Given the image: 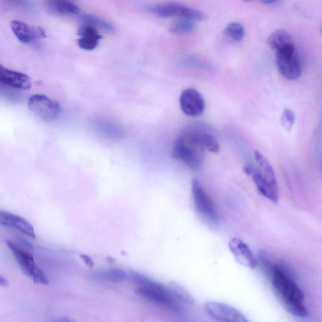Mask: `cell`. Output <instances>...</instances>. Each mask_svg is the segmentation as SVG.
<instances>
[{"instance_id": "7", "label": "cell", "mask_w": 322, "mask_h": 322, "mask_svg": "<svg viewBox=\"0 0 322 322\" xmlns=\"http://www.w3.org/2000/svg\"><path fill=\"white\" fill-rule=\"evenodd\" d=\"M192 190L194 204L198 214L210 224L217 225L219 223V215L214 203L198 180H193Z\"/></svg>"}, {"instance_id": "1", "label": "cell", "mask_w": 322, "mask_h": 322, "mask_svg": "<svg viewBox=\"0 0 322 322\" xmlns=\"http://www.w3.org/2000/svg\"><path fill=\"white\" fill-rule=\"evenodd\" d=\"M261 263L268 272L272 289L284 308L291 315L307 317L308 312L304 305V293L288 270L282 264L270 263L266 259Z\"/></svg>"}, {"instance_id": "3", "label": "cell", "mask_w": 322, "mask_h": 322, "mask_svg": "<svg viewBox=\"0 0 322 322\" xmlns=\"http://www.w3.org/2000/svg\"><path fill=\"white\" fill-rule=\"evenodd\" d=\"M206 130L200 126H191L182 131L174 141L173 157L182 161L188 168L198 170L203 164L204 137Z\"/></svg>"}, {"instance_id": "10", "label": "cell", "mask_w": 322, "mask_h": 322, "mask_svg": "<svg viewBox=\"0 0 322 322\" xmlns=\"http://www.w3.org/2000/svg\"><path fill=\"white\" fill-rule=\"evenodd\" d=\"M204 310L215 320L225 322H247V319L236 308L222 303L210 302L204 304Z\"/></svg>"}, {"instance_id": "17", "label": "cell", "mask_w": 322, "mask_h": 322, "mask_svg": "<svg viewBox=\"0 0 322 322\" xmlns=\"http://www.w3.org/2000/svg\"><path fill=\"white\" fill-rule=\"evenodd\" d=\"M49 5L52 9L62 15H75L80 12V8L73 0H49Z\"/></svg>"}, {"instance_id": "15", "label": "cell", "mask_w": 322, "mask_h": 322, "mask_svg": "<svg viewBox=\"0 0 322 322\" xmlns=\"http://www.w3.org/2000/svg\"><path fill=\"white\" fill-rule=\"evenodd\" d=\"M0 225L15 228L32 238L35 237L34 228L28 221L10 212L0 211Z\"/></svg>"}, {"instance_id": "20", "label": "cell", "mask_w": 322, "mask_h": 322, "mask_svg": "<svg viewBox=\"0 0 322 322\" xmlns=\"http://www.w3.org/2000/svg\"><path fill=\"white\" fill-rule=\"evenodd\" d=\"M223 34L229 39L238 42L244 39L245 31L244 27L241 24L232 22L226 26Z\"/></svg>"}, {"instance_id": "28", "label": "cell", "mask_w": 322, "mask_h": 322, "mask_svg": "<svg viewBox=\"0 0 322 322\" xmlns=\"http://www.w3.org/2000/svg\"><path fill=\"white\" fill-rule=\"evenodd\" d=\"M260 1L264 4L270 5L273 4L274 3L279 1V0H260Z\"/></svg>"}, {"instance_id": "23", "label": "cell", "mask_w": 322, "mask_h": 322, "mask_svg": "<svg viewBox=\"0 0 322 322\" xmlns=\"http://www.w3.org/2000/svg\"><path fill=\"white\" fill-rule=\"evenodd\" d=\"M281 121L283 127L286 130H290L295 122V114L290 109L286 108L283 111Z\"/></svg>"}, {"instance_id": "16", "label": "cell", "mask_w": 322, "mask_h": 322, "mask_svg": "<svg viewBox=\"0 0 322 322\" xmlns=\"http://www.w3.org/2000/svg\"><path fill=\"white\" fill-rule=\"evenodd\" d=\"M267 43L272 50L277 51L284 46L294 42L290 33L285 30L278 29L269 35Z\"/></svg>"}, {"instance_id": "11", "label": "cell", "mask_w": 322, "mask_h": 322, "mask_svg": "<svg viewBox=\"0 0 322 322\" xmlns=\"http://www.w3.org/2000/svg\"><path fill=\"white\" fill-rule=\"evenodd\" d=\"M179 105L182 112L192 117L201 116L205 108L204 98L197 90L193 88L187 89L182 92Z\"/></svg>"}, {"instance_id": "18", "label": "cell", "mask_w": 322, "mask_h": 322, "mask_svg": "<svg viewBox=\"0 0 322 322\" xmlns=\"http://www.w3.org/2000/svg\"><path fill=\"white\" fill-rule=\"evenodd\" d=\"M196 25L195 20L180 18L171 25L170 31L174 34H189L195 31Z\"/></svg>"}, {"instance_id": "2", "label": "cell", "mask_w": 322, "mask_h": 322, "mask_svg": "<svg viewBox=\"0 0 322 322\" xmlns=\"http://www.w3.org/2000/svg\"><path fill=\"white\" fill-rule=\"evenodd\" d=\"M132 278L140 285L135 290L137 295L172 312L181 313L183 312L182 304H193L192 297L179 286H177L176 289L168 288L135 272H132Z\"/></svg>"}, {"instance_id": "27", "label": "cell", "mask_w": 322, "mask_h": 322, "mask_svg": "<svg viewBox=\"0 0 322 322\" xmlns=\"http://www.w3.org/2000/svg\"><path fill=\"white\" fill-rule=\"evenodd\" d=\"M9 285L8 281L3 275H0V286H7Z\"/></svg>"}, {"instance_id": "21", "label": "cell", "mask_w": 322, "mask_h": 322, "mask_svg": "<svg viewBox=\"0 0 322 322\" xmlns=\"http://www.w3.org/2000/svg\"><path fill=\"white\" fill-rule=\"evenodd\" d=\"M80 19L85 24L91 25V26L95 27L96 26L99 27L100 28L105 30V31L108 32L112 33L114 31V27L112 24L107 22V21L103 20L96 16L83 14L81 15Z\"/></svg>"}, {"instance_id": "14", "label": "cell", "mask_w": 322, "mask_h": 322, "mask_svg": "<svg viewBox=\"0 0 322 322\" xmlns=\"http://www.w3.org/2000/svg\"><path fill=\"white\" fill-rule=\"evenodd\" d=\"M0 83L13 88L29 89L32 81L28 76L24 73L8 69L0 64Z\"/></svg>"}, {"instance_id": "19", "label": "cell", "mask_w": 322, "mask_h": 322, "mask_svg": "<svg viewBox=\"0 0 322 322\" xmlns=\"http://www.w3.org/2000/svg\"><path fill=\"white\" fill-rule=\"evenodd\" d=\"M96 277L113 283H121L126 278L127 274L121 269H109L97 272Z\"/></svg>"}, {"instance_id": "24", "label": "cell", "mask_w": 322, "mask_h": 322, "mask_svg": "<svg viewBox=\"0 0 322 322\" xmlns=\"http://www.w3.org/2000/svg\"><path fill=\"white\" fill-rule=\"evenodd\" d=\"M99 43V40L96 39L80 38L78 40L79 47L84 50L91 51L96 48Z\"/></svg>"}, {"instance_id": "9", "label": "cell", "mask_w": 322, "mask_h": 322, "mask_svg": "<svg viewBox=\"0 0 322 322\" xmlns=\"http://www.w3.org/2000/svg\"><path fill=\"white\" fill-rule=\"evenodd\" d=\"M28 107L35 116L45 122L54 121L61 111L59 103L44 95H32L28 100Z\"/></svg>"}, {"instance_id": "26", "label": "cell", "mask_w": 322, "mask_h": 322, "mask_svg": "<svg viewBox=\"0 0 322 322\" xmlns=\"http://www.w3.org/2000/svg\"><path fill=\"white\" fill-rule=\"evenodd\" d=\"M81 258L84 261V263L87 264V265L89 266V267H92L93 266H94V261L92 260V259L90 258L89 256L86 255H82Z\"/></svg>"}, {"instance_id": "29", "label": "cell", "mask_w": 322, "mask_h": 322, "mask_svg": "<svg viewBox=\"0 0 322 322\" xmlns=\"http://www.w3.org/2000/svg\"><path fill=\"white\" fill-rule=\"evenodd\" d=\"M243 1L245 2H249L253 1V0H243Z\"/></svg>"}, {"instance_id": "25", "label": "cell", "mask_w": 322, "mask_h": 322, "mask_svg": "<svg viewBox=\"0 0 322 322\" xmlns=\"http://www.w3.org/2000/svg\"><path fill=\"white\" fill-rule=\"evenodd\" d=\"M10 4L16 5L20 7H29L30 3L29 0H5Z\"/></svg>"}, {"instance_id": "4", "label": "cell", "mask_w": 322, "mask_h": 322, "mask_svg": "<svg viewBox=\"0 0 322 322\" xmlns=\"http://www.w3.org/2000/svg\"><path fill=\"white\" fill-rule=\"evenodd\" d=\"M256 166H247L244 173L251 177L259 193L274 203L279 200L277 177L269 161L258 151L255 153Z\"/></svg>"}, {"instance_id": "8", "label": "cell", "mask_w": 322, "mask_h": 322, "mask_svg": "<svg viewBox=\"0 0 322 322\" xmlns=\"http://www.w3.org/2000/svg\"><path fill=\"white\" fill-rule=\"evenodd\" d=\"M147 10L162 18L178 16L179 18H188L195 21H203L207 19L206 15L200 11L177 3H166L154 5L149 7Z\"/></svg>"}, {"instance_id": "12", "label": "cell", "mask_w": 322, "mask_h": 322, "mask_svg": "<svg viewBox=\"0 0 322 322\" xmlns=\"http://www.w3.org/2000/svg\"><path fill=\"white\" fill-rule=\"evenodd\" d=\"M228 247L237 263L250 269L256 268L258 259L249 247L242 240L234 237L229 242Z\"/></svg>"}, {"instance_id": "13", "label": "cell", "mask_w": 322, "mask_h": 322, "mask_svg": "<svg viewBox=\"0 0 322 322\" xmlns=\"http://www.w3.org/2000/svg\"><path fill=\"white\" fill-rule=\"evenodd\" d=\"M10 27L16 38L24 43H31L35 39H41L46 37L42 28L29 26L23 21L13 20L11 21Z\"/></svg>"}, {"instance_id": "22", "label": "cell", "mask_w": 322, "mask_h": 322, "mask_svg": "<svg viewBox=\"0 0 322 322\" xmlns=\"http://www.w3.org/2000/svg\"><path fill=\"white\" fill-rule=\"evenodd\" d=\"M78 35L80 38H86V39L98 40L102 39V35L99 34L97 29L88 24L84 25L80 27L78 31Z\"/></svg>"}, {"instance_id": "6", "label": "cell", "mask_w": 322, "mask_h": 322, "mask_svg": "<svg viewBox=\"0 0 322 322\" xmlns=\"http://www.w3.org/2000/svg\"><path fill=\"white\" fill-rule=\"evenodd\" d=\"M7 246L12 251L24 273L33 282L41 285H49L47 275L35 264L34 258L18 245L10 241H6Z\"/></svg>"}, {"instance_id": "5", "label": "cell", "mask_w": 322, "mask_h": 322, "mask_svg": "<svg viewBox=\"0 0 322 322\" xmlns=\"http://www.w3.org/2000/svg\"><path fill=\"white\" fill-rule=\"evenodd\" d=\"M275 53L277 66L281 75L286 80H298L302 75V67L294 43L284 46Z\"/></svg>"}]
</instances>
